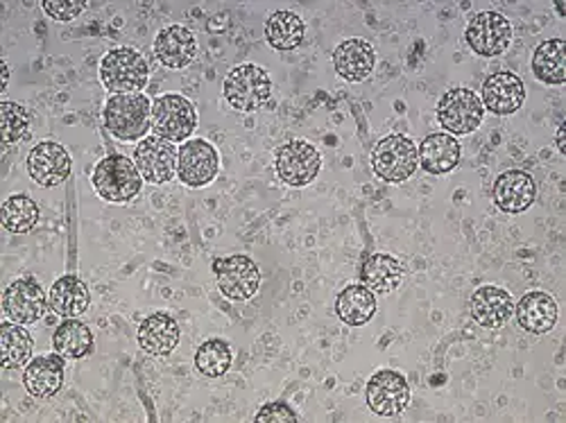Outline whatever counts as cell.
Returning <instances> with one entry per match:
<instances>
[{"label": "cell", "mask_w": 566, "mask_h": 423, "mask_svg": "<svg viewBox=\"0 0 566 423\" xmlns=\"http://www.w3.org/2000/svg\"><path fill=\"white\" fill-rule=\"evenodd\" d=\"M275 168L284 183L303 188L316 181L322 168V157L309 140H288L275 155Z\"/></svg>", "instance_id": "obj_9"}, {"label": "cell", "mask_w": 566, "mask_h": 423, "mask_svg": "<svg viewBox=\"0 0 566 423\" xmlns=\"http://www.w3.org/2000/svg\"><path fill=\"white\" fill-rule=\"evenodd\" d=\"M105 127L122 144L143 140L152 129V103L143 93H118L105 103Z\"/></svg>", "instance_id": "obj_1"}, {"label": "cell", "mask_w": 566, "mask_h": 423, "mask_svg": "<svg viewBox=\"0 0 566 423\" xmlns=\"http://www.w3.org/2000/svg\"><path fill=\"white\" fill-rule=\"evenodd\" d=\"M254 421L256 423H297L299 416L288 403L275 401V403H266L264 408H260Z\"/></svg>", "instance_id": "obj_36"}, {"label": "cell", "mask_w": 566, "mask_h": 423, "mask_svg": "<svg viewBox=\"0 0 566 423\" xmlns=\"http://www.w3.org/2000/svg\"><path fill=\"white\" fill-rule=\"evenodd\" d=\"M557 150H559L562 155H566V144H564V125H559V129H557Z\"/></svg>", "instance_id": "obj_37"}, {"label": "cell", "mask_w": 566, "mask_h": 423, "mask_svg": "<svg viewBox=\"0 0 566 423\" xmlns=\"http://www.w3.org/2000/svg\"><path fill=\"white\" fill-rule=\"evenodd\" d=\"M217 290L232 302H249L260 286V269L249 256H229L213 261Z\"/></svg>", "instance_id": "obj_10"}, {"label": "cell", "mask_w": 566, "mask_h": 423, "mask_svg": "<svg viewBox=\"0 0 566 423\" xmlns=\"http://www.w3.org/2000/svg\"><path fill=\"white\" fill-rule=\"evenodd\" d=\"M365 399L376 416H399L410 403V385L399 371L381 369L370 379Z\"/></svg>", "instance_id": "obj_11"}, {"label": "cell", "mask_w": 566, "mask_h": 423, "mask_svg": "<svg viewBox=\"0 0 566 423\" xmlns=\"http://www.w3.org/2000/svg\"><path fill=\"white\" fill-rule=\"evenodd\" d=\"M100 80L111 96H118V93H141L148 86L150 66L139 51L116 49L103 57Z\"/></svg>", "instance_id": "obj_4"}, {"label": "cell", "mask_w": 566, "mask_h": 423, "mask_svg": "<svg viewBox=\"0 0 566 423\" xmlns=\"http://www.w3.org/2000/svg\"><path fill=\"white\" fill-rule=\"evenodd\" d=\"M335 313L346 326H365L376 313V297L363 284L350 286L338 295Z\"/></svg>", "instance_id": "obj_29"}, {"label": "cell", "mask_w": 566, "mask_h": 423, "mask_svg": "<svg viewBox=\"0 0 566 423\" xmlns=\"http://www.w3.org/2000/svg\"><path fill=\"white\" fill-rule=\"evenodd\" d=\"M221 170V155L204 138H189L178 150V177L189 188L209 186Z\"/></svg>", "instance_id": "obj_12"}, {"label": "cell", "mask_w": 566, "mask_h": 423, "mask_svg": "<svg viewBox=\"0 0 566 423\" xmlns=\"http://www.w3.org/2000/svg\"><path fill=\"white\" fill-rule=\"evenodd\" d=\"M533 73L548 86H562L566 82V43L564 39H548L537 45L533 55Z\"/></svg>", "instance_id": "obj_28"}, {"label": "cell", "mask_w": 566, "mask_h": 423, "mask_svg": "<svg viewBox=\"0 0 566 423\" xmlns=\"http://www.w3.org/2000/svg\"><path fill=\"white\" fill-rule=\"evenodd\" d=\"M94 347H96V342H94L92 328L84 321H77V317L66 319L55 328L53 349L64 360H82V358L94 353Z\"/></svg>", "instance_id": "obj_27"}, {"label": "cell", "mask_w": 566, "mask_h": 423, "mask_svg": "<svg viewBox=\"0 0 566 423\" xmlns=\"http://www.w3.org/2000/svg\"><path fill=\"white\" fill-rule=\"evenodd\" d=\"M376 66V53L365 39H346L333 51V68L346 82H363Z\"/></svg>", "instance_id": "obj_20"}, {"label": "cell", "mask_w": 566, "mask_h": 423, "mask_svg": "<svg viewBox=\"0 0 566 423\" xmlns=\"http://www.w3.org/2000/svg\"><path fill=\"white\" fill-rule=\"evenodd\" d=\"M0 131H3V144L12 146L19 144V140L30 136V116L28 112L17 105L6 101L0 105Z\"/></svg>", "instance_id": "obj_34"}, {"label": "cell", "mask_w": 566, "mask_h": 423, "mask_svg": "<svg viewBox=\"0 0 566 423\" xmlns=\"http://www.w3.org/2000/svg\"><path fill=\"white\" fill-rule=\"evenodd\" d=\"M73 161L66 148L57 140H41L28 155V172L34 183L55 188L71 177Z\"/></svg>", "instance_id": "obj_14"}, {"label": "cell", "mask_w": 566, "mask_h": 423, "mask_svg": "<svg viewBox=\"0 0 566 423\" xmlns=\"http://www.w3.org/2000/svg\"><path fill=\"white\" fill-rule=\"evenodd\" d=\"M417 152H419L421 168L430 175H447V172L456 170L460 163V157H462V150H460V144L456 140V136H451L447 131L428 134L421 140Z\"/></svg>", "instance_id": "obj_24"}, {"label": "cell", "mask_w": 566, "mask_h": 423, "mask_svg": "<svg viewBox=\"0 0 566 423\" xmlns=\"http://www.w3.org/2000/svg\"><path fill=\"white\" fill-rule=\"evenodd\" d=\"M39 207L28 195H10L0 207V222L10 233H30L39 222Z\"/></svg>", "instance_id": "obj_32"}, {"label": "cell", "mask_w": 566, "mask_h": 423, "mask_svg": "<svg viewBox=\"0 0 566 423\" xmlns=\"http://www.w3.org/2000/svg\"><path fill=\"white\" fill-rule=\"evenodd\" d=\"M23 385L36 401H46L60 394L64 385V358L60 353L32 358L23 371Z\"/></svg>", "instance_id": "obj_18"}, {"label": "cell", "mask_w": 566, "mask_h": 423, "mask_svg": "<svg viewBox=\"0 0 566 423\" xmlns=\"http://www.w3.org/2000/svg\"><path fill=\"white\" fill-rule=\"evenodd\" d=\"M483 107L496 116H512L526 103V86L519 75L501 71L483 82Z\"/></svg>", "instance_id": "obj_17"}, {"label": "cell", "mask_w": 566, "mask_h": 423, "mask_svg": "<svg viewBox=\"0 0 566 423\" xmlns=\"http://www.w3.org/2000/svg\"><path fill=\"white\" fill-rule=\"evenodd\" d=\"M469 49L481 57H499L503 55L514 39V28L501 12L488 10L476 14L464 32Z\"/></svg>", "instance_id": "obj_8"}, {"label": "cell", "mask_w": 566, "mask_h": 423, "mask_svg": "<svg viewBox=\"0 0 566 423\" xmlns=\"http://www.w3.org/2000/svg\"><path fill=\"white\" fill-rule=\"evenodd\" d=\"M485 107L471 88H449L440 98L438 120L451 136H467L481 127Z\"/></svg>", "instance_id": "obj_7"}, {"label": "cell", "mask_w": 566, "mask_h": 423, "mask_svg": "<svg viewBox=\"0 0 566 423\" xmlns=\"http://www.w3.org/2000/svg\"><path fill=\"white\" fill-rule=\"evenodd\" d=\"M41 8L51 19L64 23L77 19L84 12L86 3H82V0H43Z\"/></svg>", "instance_id": "obj_35"}, {"label": "cell", "mask_w": 566, "mask_h": 423, "mask_svg": "<svg viewBox=\"0 0 566 423\" xmlns=\"http://www.w3.org/2000/svg\"><path fill=\"white\" fill-rule=\"evenodd\" d=\"M92 183L100 200L109 204H127L141 193L143 177L135 159H127L122 155H109L96 166Z\"/></svg>", "instance_id": "obj_2"}, {"label": "cell", "mask_w": 566, "mask_h": 423, "mask_svg": "<svg viewBox=\"0 0 566 423\" xmlns=\"http://www.w3.org/2000/svg\"><path fill=\"white\" fill-rule=\"evenodd\" d=\"M419 166V152L415 140L402 134H389L381 138L372 152V168L385 183L408 181Z\"/></svg>", "instance_id": "obj_5"}, {"label": "cell", "mask_w": 566, "mask_h": 423, "mask_svg": "<svg viewBox=\"0 0 566 423\" xmlns=\"http://www.w3.org/2000/svg\"><path fill=\"white\" fill-rule=\"evenodd\" d=\"M197 53V41L184 25H168L154 39V55L170 71L186 68Z\"/></svg>", "instance_id": "obj_19"}, {"label": "cell", "mask_w": 566, "mask_h": 423, "mask_svg": "<svg viewBox=\"0 0 566 423\" xmlns=\"http://www.w3.org/2000/svg\"><path fill=\"white\" fill-rule=\"evenodd\" d=\"M471 317L478 326L483 328H501L505 321H510L514 302L512 295L496 286H481L471 299H469Z\"/></svg>", "instance_id": "obj_23"}, {"label": "cell", "mask_w": 566, "mask_h": 423, "mask_svg": "<svg viewBox=\"0 0 566 423\" xmlns=\"http://www.w3.org/2000/svg\"><path fill=\"white\" fill-rule=\"evenodd\" d=\"M197 127V114L191 101L180 93H165L152 103V131L170 144H186Z\"/></svg>", "instance_id": "obj_6"}, {"label": "cell", "mask_w": 566, "mask_h": 423, "mask_svg": "<svg viewBox=\"0 0 566 423\" xmlns=\"http://www.w3.org/2000/svg\"><path fill=\"white\" fill-rule=\"evenodd\" d=\"M361 281L374 295H389L402 286L404 265L389 254H372L361 265Z\"/></svg>", "instance_id": "obj_26"}, {"label": "cell", "mask_w": 566, "mask_h": 423, "mask_svg": "<svg viewBox=\"0 0 566 423\" xmlns=\"http://www.w3.org/2000/svg\"><path fill=\"white\" fill-rule=\"evenodd\" d=\"M92 295L89 288L84 286V281L75 274H64L60 276L49 295V306L53 313H57L64 319H75L89 310Z\"/></svg>", "instance_id": "obj_25"}, {"label": "cell", "mask_w": 566, "mask_h": 423, "mask_svg": "<svg viewBox=\"0 0 566 423\" xmlns=\"http://www.w3.org/2000/svg\"><path fill=\"white\" fill-rule=\"evenodd\" d=\"M225 101L236 112H258L273 98V80L256 64H241L225 77Z\"/></svg>", "instance_id": "obj_3"}, {"label": "cell", "mask_w": 566, "mask_h": 423, "mask_svg": "<svg viewBox=\"0 0 566 423\" xmlns=\"http://www.w3.org/2000/svg\"><path fill=\"white\" fill-rule=\"evenodd\" d=\"M492 198L503 213L519 215L535 204L537 183L526 170H508L501 177H496Z\"/></svg>", "instance_id": "obj_16"}, {"label": "cell", "mask_w": 566, "mask_h": 423, "mask_svg": "<svg viewBox=\"0 0 566 423\" xmlns=\"http://www.w3.org/2000/svg\"><path fill=\"white\" fill-rule=\"evenodd\" d=\"M32 336L25 331L23 324L6 321L0 326V364L6 369H21L32 360Z\"/></svg>", "instance_id": "obj_30"}, {"label": "cell", "mask_w": 566, "mask_h": 423, "mask_svg": "<svg viewBox=\"0 0 566 423\" xmlns=\"http://www.w3.org/2000/svg\"><path fill=\"white\" fill-rule=\"evenodd\" d=\"M8 82H10V68H8V64H3V86H0V91L8 88Z\"/></svg>", "instance_id": "obj_38"}, {"label": "cell", "mask_w": 566, "mask_h": 423, "mask_svg": "<svg viewBox=\"0 0 566 423\" xmlns=\"http://www.w3.org/2000/svg\"><path fill=\"white\" fill-rule=\"evenodd\" d=\"M232 362H234L232 347L221 338L206 340L195 351V367L202 376H206V379H221V376L229 371Z\"/></svg>", "instance_id": "obj_33"}, {"label": "cell", "mask_w": 566, "mask_h": 423, "mask_svg": "<svg viewBox=\"0 0 566 423\" xmlns=\"http://www.w3.org/2000/svg\"><path fill=\"white\" fill-rule=\"evenodd\" d=\"M178 150L180 148H175V144L152 134L139 140L135 163L148 183H168L178 175Z\"/></svg>", "instance_id": "obj_13"}, {"label": "cell", "mask_w": 566, "mask_h": 423, "mask_svg": "<svg viewBox=\"0 0 566 423\" xmlns=\"http://www.w3.org/2000/svg\"><path fill=\"white\" fill-rule=\"evenodd\" d=\"M46 306L49 299L34 278H17L14 284L6 288L3 310L10 317V321L23 326L36 324L43 317V313H46Z\"/></svg>", "instance_id": "obj_15"}, {"label": "cell", "mask_w": 566, "mask_h": 423, "mask_svg": "<svg viewBox=\"0 0 566 423\" xmlns=\"http://www.w3.org/2000/svg\"><path fill=\"white\" fill-rule=\"evenodd\" d=\"M139 345L152 358H168L180 345V324L168 313H152L139 326Z\"/></svg>", "instance_id": "obj_21"}, {"label": "cell", "mask_w": 566, "mask_h": 423, "mask_svg": "<svg viewBox=\"0 0 566 423\" xmlns=\"http://www.w3.org/2000/svg\"><path fill=\"white\" fill-rule=\"evenodd\" d=\"M514 313H516L519 326L533 336H544L553 331L559 315L557 302L542 290H533L521 297L519 304L514 306Z\"/></svg>", "instance_id": "obj_22"}, {"label": "cell", "mask_w": 566, "mask_h": 423, "mask_svg": "<svg viewBox=\"0 0 566 423\" xmlns=\"http://www.w3.org/2000/svg\"><path fill=\"white\" fill-rule=\"evenodd\" d=\"M303 34H307V25H303L301 17L295 12L279 10L266 21V39L275 51H297L303 41Z\"/></svg>", "instance_id": "obj_31"}]
</instances>
